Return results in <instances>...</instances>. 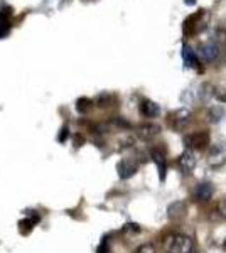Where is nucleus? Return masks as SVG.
Masks as SVG:
<instances>
[{
	"label": "nucleus",
	"instance_id": "nucleus-1",
	"mask_svg": "<svg viewBox=\"0 0 226 253\" xmlns=\"http://www.w3.org/2000/svg\"><path fill=\"white\" fill-rule=\"evenodd\" d=\"M164 248L167 253H192L194 243L192 238L182 233H172L164 240Z\"/></svg>",
	"mask_w": 226,
	"mask_h": 253
},
{
	"label": "nucleus",
	"instance_id": "nucleus-2",
	"mask_svg": "<svg viewBox=\"0 0 226 253\" xmlns=\"http://www.w3.org/2000/svg\"><path fill=\"white\" fill-rule=\"evenodd\" d=\"M184 144L189 150H206L211 144V138H209V133L206 130H201V132L187 133L184 137Z\"/></svg>",
	"mask_w": 226,
	"mask_h": 253
},
{
	"label": "nucleus",
	"instance_id": "nucleus-3",
	"mask_svg": "<svg viewBox=\"0 0 226 253\" xmlns=\"http://www.w3.org/2000/svg\"><path fill=\"white\" fill-rule=\"evenodd\" d=\"M191 118H192L191 110L179 108V110H174V112L169 113L167 122H169V125L176 130V132H182V130L191 124Z\"/></svg>",
	"mask_w": 226,
	"mask_h": 253
},
{
	"label": "nucleus",
	"instance_id": "nucleus-4",
	"mask_svg": "<svg viewBox=\"0 0 226 253\" xmlns=\"http://www.w3.org/2000/svg\"><path fill=\"white\" fill-rule=\"evenodd\" d=\"M208 164L213 169H220L226 164V144L225 142H218L209 149L208 154Z\"/></svg>",
	"mask_w": 226,
	"mask_h": 253
},
{
	"label": "nucleus",
	"instance_id": "nucleus-5",
	"mask_svg": "<svg viewBox=\"0 0 226 253\" xmlns=\"http://www.w3.org/2000/svg\"><path fill=\"white\" fill-rule=\"evenodd\" d=\"M198 52H199L201 58L206 61V63H215V61L220 59V56H221V46L220 44H216L215 41L209 39V41H206V42L199 44Z\"/></svg>",
	"mask_w": 226,
	"mask_h": 253
},
{
	"label": "nucleus",
	"instance_id": "nucleus-6",
	"mask_svg": "<svg viewBox=\"0 0 226 253\" xmlns=\"http://www.w3.org/2000/svg\"><path fill=\"white\" fill-rule=\"evenodd\" d=\"M196 162H198V161H196L194 150H189V149L184 150V152L181 154L179 159H178L179 169L182 170V172H186V174H189V172H192V170H194Z\"/></svg>",
	"mask_w": 226,
	"mask_h": 253
},
{
	"label": "nucleus",
	"instance_id": "nucleus-7",
	"mask_svg": "<svg viewBox=\"0 0 226 253\" xmlns=\"http://www.w3.org/2000/svg\"><path fill=\"white\" fill-rule=\"evenodd\" d=\"M150 157L152 161L155 162L159 169V177L160 181H166V172H167V159H166V152L162 149H152L150 150Z\"/></svg>",
	"mask_w": 226,
	"mask_h": 253
},
{
	"label": "nucleus",
	"instance_id": "nucleus-8",
	"mask_svg": "<svg viewBox=\"0 0 226 253\" xmlns=\"http://www.w3.org/2000/svg\"><path fill=\"white\" fill-rule=\"evenodd\" d=\"M138 170V164L134 159H123L117 164V172L120 175V179H130L135 172Z\"/></svg>",
	"mask_w": 226,
	"mask_h": 253
},
{
	"label": "nucleus",
	"instance_id": "nucleus-9",
	"mask_svg": "<svg viewBox=\"0 0 226 253\" xmlns=\"http://www.w3.org/2000/svg\"><path fill=\"white\" fill-rule=\"evenodd\" d=\"M201 17H203V10H198V12H194V14L187 15L186 20H184V24H182L184 36L191 38V36H194L196 32L199 31V29H198V24H199Z\"/></svg>",
	"mask_w": 226,
	"mask_h": 253
},
{
	"label": "nucleus",
	"instance_id": "nucleus-10",
	"mask_svg": "<svg viewBox=\"0 0 226 253\" xmlns=\"http://www.w3.org/2000/svg\"><path fill=\"white\" fill-rule=\"evenodd\" d=\"M215 194V186L211 182H201L194 189V199L199 203H208Z\"/></svg>",
	"mask_w": 226,
	"mask_h": 253
},
{
	"label": "nucleus",
	"instance_id": "nucleus-11",
	"mask_svg": "<svg viewBox=\"0 0 226 253\" xmlns=\"http://www.w3.org/2000/svg\"><path fill=\"white\" fill-rule=\"evenodd\" d=\"M167 216H169V219H174V221L182 219L186 216V205L182 201H174L167 208Z\"/></svg>",
	"mask_w": 226,
	"mask_h": 253
},
{
	"label": "nucleus",
	"instance_id": "nucleus-12",
	"mask_svg": "<svg viewBox=\"0 0 226 253\" xmlns=\"http://www.w3.org/2000/svg\"><path fill=\"white\" fill-rule=\"evenodd\" d=\"M140 113L145 118H155L160 113V108L157 103H154L152 100H142L140 101Z\"/></svg>",
	"mask_w": 226,
	"mask_h": 253
},
{
	"label": "nucleus",
	"instance_id": "nucleus-13",
	"mask_svg": "<svg viewBox=\"0 0 226 253\" xmlns=\"http://www.w3.org/2000/svg\"><path fill=\"white\" fill-rule=\"evenodd\" d=\"M159 132H160V126L155 124H143L138 126V135L145 138V140H150L155 135H159Z\"/></svg>",
	"mask_w": 226,
	"mask_h": 253
},
{
	"label": "nucleus",
	"instance_id": "nucleus-14",
	"mask_svg": "<svg viewBox=\"0 0 226 253\" xmlns=\"http://www.w3.org/2000/svg\"><path fill=\"white\" fill-rule=\"evenodd\" d=\"M182 59H184V64L189 68H198V56H196V52L192 51L191 46H184L182 47Z\"/></svg>",
	"mask_w": 226,
	"mask_h": 253
},
{
	"label": "nucleus",
	"instance_id": "nucleus-15",
	"mask_svg": "<svg viewBox=\"0 0 226 253\" xmlns=\"http://www.w3.org/2000/svg\"><path fill=\"white\" fill-rule=\"evenodd\" d=\"M208 117H209V122H213V124H218V122H220L221 118L225 117V110L221 108V107H213L211 110H209Z\"/></svg>",
	"mask_w": 226,
	"mask_h": 253
},
{
	"label": "nucleus",
	"instance_id": "nucleus-16",
	"mask_svg": "<svg viewBox=\"0 0 226 253\" xmlns=\"http://www.w3.org/2000/svg\"><path fill=\"white\" fill-rule=\"evenodd\" d=\"M90 107H91V101H90L88 98H80V100L76 101V110L81 113H85Z\"/></svg>",
	"mask_w": 226,
	"mask_h": 253
},
{
	"label": "nucleus",
	"instance_id": "nucleus-17",
	"mask_svg": "<svg viewBox=\"0 0 226 253\" xmlns=\"http://www.w3.org/2000/svg\"><path fill=\"white\" fill-rule=\"evenodd\" d=\"M134 253H155V247L152 243H143L135 248Z\"/></svg>",
	"mask_w": 226,
	"mask_h": 253
},
{
	"label": "nucleus",
	"instance_id": "nucleus-18",
	"mask_svg": "<svg viewBox=\"0 0 226 253\" xmlns=\"http://www.w3.org/2000/svg\"><path fill=\"white\" fill-rule=\"evenodd\" d=\"M7 24V22H5ZM3 22H0V39L2 38H5L7 34H9V31H10V27L9 26H5Z\"/></svg>",
	"mask_w": 226,
	"mask_h": 253
},
{
	"label": "nucleus",
	"instance_id": "nucleus-19",
	"mask_svg": "<svg viewBox=\"0 0 226 253\" xmlns=\"http://www.w3.org/2000/svg\"><path fill=\"white\" fill-rule=\"evenodd\" d=\"M218 211H220V214L223 216V218H226V199L220 201V205H218Z\"/></svg>",
	"mask_w": 226,
	"mask_h": 253
},
{
	"label": "nucleus",
	"instance_id": "nucleus-20",
	"mask_svg": "<svg viewBox=\"0 0 226 253\" xmlns=\"http://www.w3.org/2000/svg\"><path fill=\"white\" fill-rule=\"evenodd\" d=\"M68 137V126H63V130H61V137H57V140L59 142H64Z\"/></svg>",
	"mask_w": 226,
	"mask_h": 253
},
{
	"label": "nucleus",
	"instance_id": "nucleus-21",
	"mask_svg": "<svg viewBox=\"0 0 226 253\" xmlns=\"http://www.w3.org/2000/svg\"><path fill=\"white\" fill-rule=\"evenodd\" d=\"M215 95H216V98L220 101H225V103H226V93H215Z\"/></svg>",
	"mask_w": 226,
	"mask_h": 253
},
{
	"label": "nucleus",
	"instance_id": "nucleus-22",
	"mask_svg": "<svg viewBox=\"0 0 226 253\" xmlns=\"http://www.w3.org/2000/svg\"><path fill=\"white\" fill-rule=\"evenodd\" d=\"M184 3L189 7H192V5H196V0H184Z\"/></svg>",
	"mask_w": 226,
	"mask_h": 253
},
{
	"label": "nucleus",
	"instance_id": "nucleus-23",
	"mask_svg": "<svg viewBox=\"0 0 226 253\" xmlns=\"http://www.w3.org/2000/svg\"><path fill=\"white\" fill-rule=\"evenodd\" d=\"M223 247H225V250H226V240H225V243H223Z\"/></svg>",
	"mask_w": 226,
	"mask_h": 253
},
{
	"label": "nucleus",
	"instance_id": "nucleus-24",
	"mask_svg": "<svg viewBox=\"0 0 226 253\" xmlns=\"http://www.w3.org/2000/svg\"><path fill=\"white\" fill-rule=\"evenodd\" d=\"M192 253H196V252H192Z\"/></svg>",
	"mask_w": 226,
	"mask_h": 253
}]
</instances>
